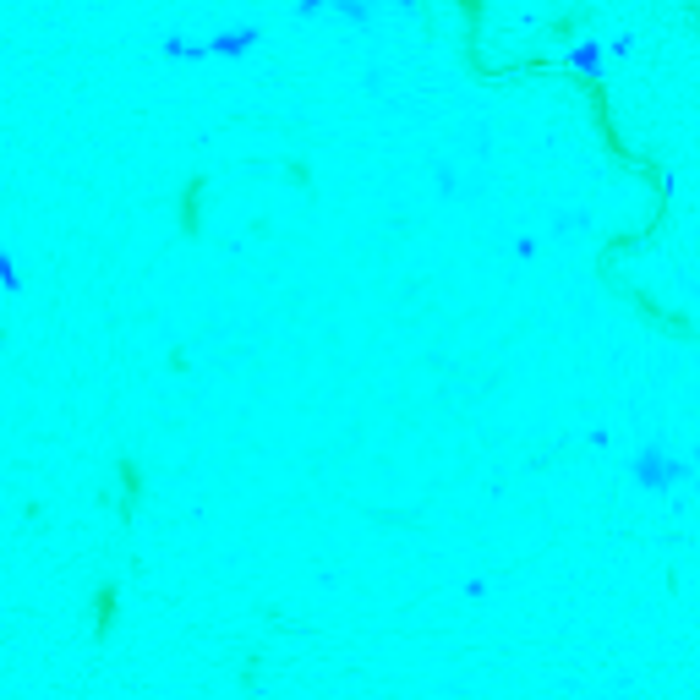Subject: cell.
<instances>
[{
	"instance_id": "obj_1",
	"label": "cell",
	"mask_w": 700,
	"mask_h": 700,
	"mask_svg": "<svg viewBox=\"0 0 700 700\" xmlns=\"http://www.w3.org/2000/svg\"><path fill=\"white\" fill-rule=\"evenodd\" d=\"M143 493H148V482H143V460H137V454H115V493H104V498L115 504V520L132 525V520H137V509H143Z\"/></svg>"
},
{
	"instance_id": "obj_2",
	"label": "cell",
	"mask_w": 700,
	"mask_h": 700,
	"mask_svg": "<svg viewBox=\"0 0 700 700\" xmlns=\"http://www.w3.org/2000/svg\"><path fill=\"white\" fill-rule=\"evenodd\" d=\"M203 203H208V175L192 170L181 181V192H175V230H181L186 241L203 236Z\"/></svg>"
},
{
	"instance_id": "obj_3",
	"label": "cell",
	"mask_w": 700,
	"mask_h": 700,
	"mask_svg": "<svg viewBox=\"0 0 700 700\" xmlns=\"http://www.w3.org/2000/svg\"><path fill=\"white\" fill-rule=\"evenodd\" d=\"M88 635L93 640H110L115 624H121V580H99V591H93V608H88Z\"/></svg>"
},
{
	"instance_id": "obj_4",
	"label": "cell",
	"mask_w": 700,
	"mask_h": 700,
	"mask_svg": "<svg viewBox=\"0 0 700 700\" xmlns=\"http://www.w3.org/2000/svg\"><path fill=\"white\" fill-rule=\"evenodd\" d=\"M285 175H290V186H312V170L301 159H285Z\"/></svg>"
}]
</instances>
